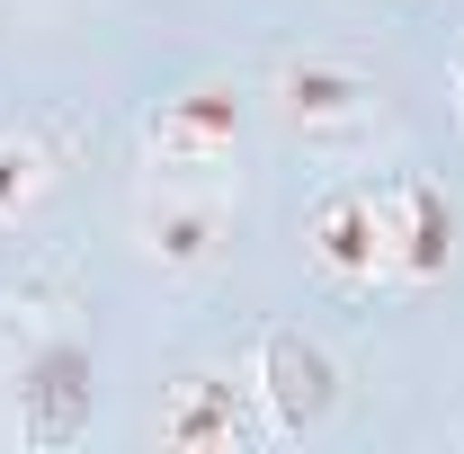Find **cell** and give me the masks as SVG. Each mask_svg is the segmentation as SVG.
<instances>
[{
    "label": "cell",
    "instance_id": "obj_1",
    "mask_svg": "<svg viewBox=\"0 0 464 454\" xmlns=\"http://www.w3.org/2000/svg\"><path fill=\"white\" fill-rule=\"evenodd\" d=\"M134 241L161 277L197 285L232 259V187L224 178H152L134 196Z\"/></svg>",
    "mask_w": 464,
    "mask_h": 454
},
{
    "label": "cell",
    "instance_id": "obj_2",
    "mask_svg": "<svg viewBox=\"0 0 464 454\" xmlns=\"http://www.w3.org/2000/svg\"><path fill=\"white\" fill-rule=\"evenodd\" d=\"M241 152V90L232 80H188L179 99L143 116V170L152 178H224Z\"/></svg>",
    "mask_w": 464,
    "mask_h": 454
},
{
    "label": "cell",
    "instance_id": "obj_3",
    "mask_svg": "<svg viewBox=\"0 0 464 454\" xmlns=\"http://www.w3.org/2000/svg\"><path fill=\"white\" fill-rule=\"evenodd\" d=\"M304 259L331 294H384L393 259H384V214H375V178H340L313 196L304 214Z\"/></svg>",
    "mask_w": 464,
    "mask_h": 454
},
{
    "label": "cell",
    "instance_id": "obj_4",
    "mask_svg": "<svg viewBox=\"0 0 464 454\" xmlns=\"http://www.w3.org/2000/svg\"><path fill=\"white\" fill-rule=\"evenodd\" d=\"M375 214H384V259H393V285L402 294H420V285H438L456 268L464 214H456V196L438 178H420V170L375 178Z\"/></svg>",
    "mask_w": 464,
    "mask_h": 454
},
{
    "label": "cell",
    "instance_id": "obj_5",
    "mask_svg": "<svg viewBox=\"0 0 464 454\" xmlns=\"http://www.w3.org/2000/svg\"><path fill=\"white\" fill-rule=\"evenodd\" d=\"M241 383L268 410V437H304V428H322L340 410V365H331V347H313L304 330H259Z\"/></svg>",
    "mask_w": 464,
    "mask_h": 454
},
{
    "label": "cell",
    "instance_id": "obj_6",
    "mask_svg": "<svg viewBox=\"0 0 464 454\" xmlns=\"http://www.w3.org/2000/svg\"><path fill=\"white\" fill-rule=\"evenodd\" d=\"M268 99H277V125L304 134V143H322V152H340V143H357L375 125V80L340 54H295Z\"/></svg>",
    "mask_w": 464,
    "mask_h": 454
},
{
    "label": "cell",
    "instance_id": "obj_7",
    "mask_svg": "<svg viewBox=\"0 0 464 454\" xmlns=\"http://www.w3.org/2000/svg\"><path fill=\"white\" fill-rule=\"evenodd\" d=\"M268 437V410L250 383H232V374H179L170 401H161V446L170 454H241Z\"/></svg>",
    "mask_w": 464,
    "mask_h": 454
},
{
    "label": "cell",
    "instance_id": "obj_8",
    "mask_svg": "<svg viewBox=\"0 0 464 454\" xmlns=\"http://www.w3.org/2000/svg\"><path fill=\"white\" fill-rule=\"evenodd\" d=\"M81 428H90V356L72 339H54L18 374V437L27 446H72Z\"/></svg>",
    "mask_w": 464,
    "mask_h": 454
},
{
    "label": "cell",
    "instance_id": "obj_9",
    "mask_svg": "<svg viewBox=\"0 0 464 454\" xmlns=\"http://www.w3.org/2000/svg\"><path fill=\"white\" fill-rule=\"evenodd\" d=\"M45 187H54V152H45L36 134H0V223L36 214Z\"/></svg>",
    "mask_w": 464,
    "mask_h": 454
},
{
    "label": "cell",
    "instance_id": "obj_10",
    "mask_svg": "<svg viewBox=\"0 0 464 454\" xmlns=\"http://www.w3.org/2000/svg\"><path fill=\"white\" fill-rule=\"evenodd\" d=\"M456 116H464V62H456Z\"/></svg>",
    "mask_w": 464,
    "mask_h": 454
}]
</instances>
